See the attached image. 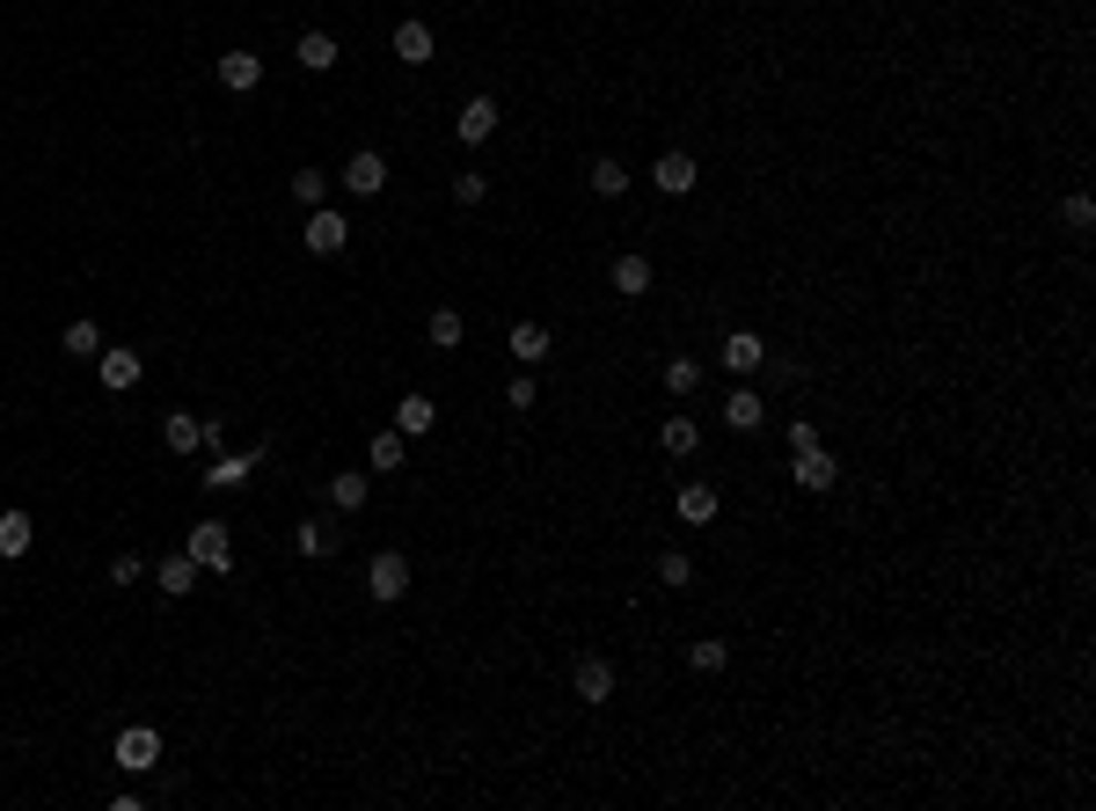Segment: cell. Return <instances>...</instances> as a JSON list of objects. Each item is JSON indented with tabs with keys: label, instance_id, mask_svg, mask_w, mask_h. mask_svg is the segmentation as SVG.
<instances>
[{
	"label": "cell",
	"instance_id": "obj_28",
	"mask_svg": "<svg viewBox=\"0 0 1096 811\" xmlns=\"http://www.w3.org/2000/svg\"><path fill=\"white\" fill-rule=\"evenodd\" d=\"M585 183H592V191H600V197H622V191H629V169H622V161H614V154H600V161H592V169H585Z\"/></svg>",
	"mask_w": 1096,
	"mask_h": 811
},
{
	"label": "cell",
	"instance_id": "obj_36",
	"mask_svg": "<svg viewBox=\"0 0 1096 811\" xmlns=\"http://www.w3.org/2000/svg\"><path fill=\"white\" fill-rule=\"evenodd\" d=\"M534 403H541V395H534V373L520 366V381H512V388H505V409H520V417H526V409H534Z\"/></svg>",
	"mask_w": 1096,
	"mask_h": 811
},
{
	"label": "cell",
	"instance_id": "obj_32",
	"mask_svg": "<svg viewBox=\"0 0 1096 811\" xmlns=\"http://www.w3.org/2000/svg\"><path fill=\"white\" fill-rule=\"evenodd\" d=\"M687 666H695V672H724V666H731V643L702 636V643H687Z\"/></svg>",
	"mask_w": 1096,
	"mask_h": 811
},
{
	"label": "cell",
	"instance_id": "obj_40",
	"mask_svg": "<svg viewBox=\"0 0 1096 811\" xmlns=\"http://www.w3.org/2000/svg\"><path fill=\"white\" fill-rule=\"evenodd\" d=\"M0 607H8V592H0Z\"/></svg>",
	"mask_w": 1096,
	"mask_h": 811
},
{
	"label": "cell",
	"instance_id": "obj_12",
	"mask_svg": "<svg viewBox=\"0 0 1096 811\" xmlns=\"http://www.w3.org/2000/svg\"><path fill=\"white\" fill-rule=\"evenodd\" d=\"M257 460H263V446H249V454H220L205 468V490H242V483L257 476Z\"/></svg>",
	"mask_w": 1096,
	"mask_h": 811
},
{
	"label": "cell",
	"instance_id": "obj_29",
	"mask_svg": "<svg viewBox=\"0 0 1096 811\" xmlns=\"http://www.w3.org/2000/svg\"><path fill=\"white\" fill-rule=\"evenodd\" d=\"M761 417H767V409H761V395H753V388H738V395L724 403V424H731V432H761Z\"/></svg>",
	"mask_w": 1096,
	"mask_h": 811
},
{
	"label": "cell",
	"instance_id": "obj_7",
	"mask_svg": "<svg viewBox=\"0 0 1096 811\" xmlns=\"http://www.w3.org/2000/svg\"><path fill=\"white\" fill-rule=\"evenodd\" d=\"M95 373H103L110 395H124V388H140V381H147V358L140 352H110V344H103V352H95Z\"/></svg>",
	"mask_w": 1096,
	"mask_h": 811
},
{
	"label": "cell",
	"instance_id": "obj_21",
	"mask_svg": "<svg viewBox=\"0 0 1096 811\" xmlns=\"http://www.w3.org/2000/svg\"><path fill=\"white\" fill-rule=\"evenodd\" d=\"M716 505H724V497H716L710 483H687V490L673 497V511L687 519V527H710V519H716Z\"/></svg>",
	"mask_w": 1096,
	"mask_h": 811
},
{
	"label": "cell",
	"instance_id": "obj_31",
	"mask_svg": "<svg viewBox=\"0 0 1096 811\" xmlns=\"http://www.w3.org/2000/svg\"><path fill=\"white\" fill-rule=\"evenodd\" d=\"M424 336H432L439 352H453V344H461V336H469V322L453 315V307H432V322H424Z\"/></svg>",
	"mask_w": 1096,
	"mask_h": 811
},
{
	"label": "cell",
	"instance_id": "obj_17",
	"mask_svg": "<svg viewBox=\"0 0 1096 811\" xmlns=\"http://www.w3.org/2000/svg\"><path fill=\"white\" fill-rule=\"evenodd\" d=\"M614 293H622V301H644L651 293V256H636V249H629V256H614Z\"/></svg>",
	"mask_w": 1096,
	"mask_h": 811
},
{
	"label": "cell",
	"instance_id": "obj_30",
	"mask_svg": "<svg viewBox=\"0 0 1096 811\" xmlns=\"http://www.w3.org/2000/svg\"><path fill=\"white\" fill-rule=\"evenodd\" d=\"M59 344H67V358H95V352H103V330H95V322H67V336H59Z\"/></svg>",
	"mask_w": 1096,
	"mask_h": 811
},
{
	"label": "cell",
	"instance_id": "obj_19",
	"mask_svg": "<svg viewBox=\"0 0 1096 811\" xmlns=\"http://www.w3.org/2000/svg\"><path fill=\"white\" fill-rule=\"evenodd\" d=\"M30 541H37V519H30V511H0V564L30 556Z\"/></svg>",
	"mask_w": 1096,
	"mask_h": 811
},
{
	"label": "cell",
	"instance_id": "obj_38",
	"mask_svg": "<svg viewBox=\"0 0 1096 811\" xmlns=\"http://www.w3.org/2000/svg\"><path fill=\"white\" fill-rule=\"evenodd\" d=\"M140 578H147L140 556H110V585H140Z\"/></svg>",
	"mask_w": 1096,
	"mask_h": 811
},
{
	"label": "cell",
	"instance_id": "obj_22",
	"mask_svg": "<svg viewBox=\"0 0 1096 811\" xmlns=\"http://www.w3.org/2000/svg\"><path fill=\"white\" fill-rule=\"evenodd\" d=\"M395 59H410V67H424V59H432V22L402 16V22H395Z\"/></svg>",
	"mask_w": 1096,
	"mask_h": 811
},
{
	"label": "cell",
	"instance_id": "obj_2",
	"mask_svg": "<svg viewBox=\"0 0 1096 811\" xmlns=\"http://www.w3.org/2000/svg\"><path fill=\"white\" fill-rule=\"evenodd\" d=\"M118 768L124 775H154L161 768V731L154 723H124L118 731Z\"/></svg>",
	"mask_w": 1096,
	"mask_h": 811
},
{
	"label": "cell",
	"instance_id": "obj_3",
	"mask_svg": "<svg viewBox=\"0 0 1096 811\" xmlns=\"http://www.w3.org/2000/svg\"><path fill=\"white\" fill-rule=\"evenodd\" d=\"M365 592H373L381 607H395L402 592H410V556H402V548H381V556L365 564Z\"/></svg>",
	"mask_w": 1096,
	"mask_h": 811
},
{
	"label": "cell",
	"instance_id": "obj_18",
	"mask_svg": "<svg viewBox=\"0 0 1096 811\" xmlns=\"http://www.w3.org/2000/svg\"><path fill=\"white\" fill-rule=\"evenodd\" d=\"M505 352L520 358L526 373L541 366V358H549V330H541V322H512V336H505Z\"/></svg>",
	"mask_w": 1096,
	"mask_h": 811
},
{
	"label": "cell",
	"instance_id": "obj_20",
	"mask_svg": "<svg viewBox=\"0 0 1096 811\" xmlns=\"http://www.w3.org/2000/svg\"><path fill=\"white\" fill-rule=\"evenodd\" d=\"M293 59H300V73H330L344 52H336V37H330V30H308V37L293 44Z\"/></svg>",
	"mask_w": 1096,
	"mask_h": 811
},
{
	"label": "cell",
	"instance_id": "obj_9",
	"mask_svg": "<svg viewBox=\"0 0 1096 811\" xmlns=\"http://www.w3.org/2000/svg\"><path fill=\"white\" fill-rule=\"evenodd\" d=\"M571 688H577V702H585V709H600V702H614V666H607V658H577V672H571Z\"/></svg>",
	"mask_w": 1096,
	"mask_h": 811
},
{
	"label": "cell",
	"instance_id": "obj_16",
	"mask_svg": "<svg viewBox=\"0 0 1096 811\" xmlns=\"http://www.w3.org/2000/svg\"><path fill=\"white\" fill-rule=\"evenodd\" d=\"M212 73H220V89H234V95L263 89V59H257V52H227V59H220Z\"/></svg>",
	"mask_w": 1096,
	"mask_h": 811
},
{
	"label": "cell",
	"instance_id": "obj_24",
	"mask_svg": "<svg viewBox=\"0 0 1096 811\" xmlns=\"http://www.w3.org/2000/svg\"><path fill=\"white\" fill-rule=\"evenodd\" d=\"M365 497H373L365 468H344V476H330V505H336V511H365Z\"/></svg>",
	"mask_w": 1096,
	"mask_h": 811
},
{
	"label": "cell",
	"instance_id": "obj_11",
	"mask_svg": "<svg viewBox=\"0 0 1096 811\" xmlns=\"http://www.w3.org/2000/svg\"><path fill=\"white\" fill-rule=\"evenodd\" d=\"M724 366L738 373V381H753V373L767 366V344H761V330H731V336H724Z\"/></svg>",
	"mask_w": 1096,
	"mask_h": 811
},
{
	"label": "cell",
	"instance_id": "obj_37",
	"mask_svg": "<svg viewBox=\"0 0 1096 811\" xmlns=\"http://www.w3.org/2000/svg\"><path fill=\"white\" fill-rule=\"evenodd\" d=\"M483 191H490V183L475 176V169H469V176H453V205H483Z\"/></svg>",
	"mask_w": 1096,
	"mask_h": 811
},
{
	"label": "cell",
	"instance_id": "obj_23",
	"mask_svg": "<svg viewBox=\"0 0 1096 811\" xmlns=\"http://www.w3.org/2000/svg\"><path fill=\"white\" fill-rule=\"evenodd\" d=\"M293 548L308 556V564H322V556H336V527H330V519H300V527H293Z\"/></svg>",
	"mask_w": 1096,
	"mask_h": 811
},
{
	"label": "cell",
	"instance_id": "obj_6",
	"mask_svg": "<svg viewBox=\"0 0 1096 811\" xmlns=\"http://www.w3.org/2000/svg\"><path fill=\"white\" fill-rule=\"evenodd\" d=\"M344 191H351V197H381V191H388V161L373 154V146H359V154L344 161Z\"/></svg>",
	"mask_w": 1096,
	"mask_h": 811
},
{
	"label": "cell",
	"instance_id": "obj_26",
	"mask_svg": "<svg viewBox=\"0 0 1096 811\" xmlns=\"http://www.w3.org/2000/svg\"><path fill=\"white\" fill-rule=\"evenodd\" d=\"M651 578H658L665 592H680V585H695V556H687V548H665V556H658V570H651Z\"/></svg>",
	"mask_w": 1096,
	"mask_h": 811
},
{
	"label": "cell",
	"instance_id": "obj_35",
	"mask_svg": "<svg viewBox=\"0 0 1096 811\" xmlns=\"http://www.w3.org/2000/svg\"><path fill=\"white\" fill-rule=\"evenodd\" d=\"M1060 220H1067V227H1075V234H1089V227H1096V205H1089V197L1075 191V197H1067V205H1060Z\"/></svg>",
	"mask_w": 1096,
	"mask_h": 811
},
{
	"label": "cell",
	"instance_id": "obj_5",
	"mask_svg": "<svg viewBox=\"0 0 1096 811\" xmlns=\"http://www.w3.org/2000/svg\"><path fill=\"white\" fill-rule=\"evenodd\" d=\"M490 132H497V95H469L461 118H453V140H461V146H483Z\"/></svg>",
	"mask_w": 1096,
	"mask_h": 811
},
{
	"label": "cell",
	"instance_id": "obj_39",
	"mask_svg": "<svg viewBox=\"0 0 1096 811\" xmlns=\"http://www.w3.org/2000/svg\"><path fill=\"white\" fill-rule=\"evenodd\" d=\"M804 446H818V424H812V417L790 424V454H804Z\"/></svg>",
	"mask_w": 1096,
	"mask_h": 811
},
{
	"label": "cell",
	"instance_id": "obj_8",
	"mask_svg": "<svg viewBox=\"0 0 1096 811\" xmlns=\"http://www.w3.org/2000/svg\"><path fill=\"white\" fill-rule=\"evenodd\" d=\"M790 483H797V490H834L841 468H834V454H826V446H804V454L790 460Z\"/></svg>",
	"mask_w": 1096,
	"mask_h": 811
},
{
	"label": "cell",
	"instance_id": "obj_10",
	"mask_svg": "<svg viewBox=\"0 0 1096 811\" xmlns=\"http://www.w3.org/2000/svg\"><path fill=\"white\" fill-rule=\"evenodd\" d=\"M651 183H658L665 197H687L702 183V169H695V154H658L651 161Z\"/></svg>",
	"mask_w": 1096,
	"mask_h": 811
},
{
	"label": "cell",
	"instance_id": "obj_34",
	"mask_svg": "<svg viewBox=\"0 0 1096 811\" xmlns=\"http://www.w3.org/2000/svg\"><path fill=\"white\" fill-rule=\"evenodd\" d=\"M293 197H300V205H330V176H322V169H300V176H293Z\"/></svg>",
	"mask_w": 1096,
	"mask_h": 811
},
{
	"label": "cell",
	"instance_id": "obj_27",
	"mask_svg": "<svg viewBox=\"0 0 1096 811\" xmlns=\"http://www.w3.org/2000/svg\"><path fill=\"white\" fill-rule=\"evenodd\" d=\"M410 460V439L402 432H373V446H365V468H402Z\"/></svg>",
	"mask_w": 1096,
	"mask_h": 811
},
{
	"label": "cell",
	"instance_id": "obj_15",
	"mask_svg": "<svg viewBox=\"0 0 1096 811\" xmlns=\"http://www.w3.org/2000/svg\"><path fill=\"white\" fill-rule=\"evenodd\" d=\"M432 424H439V403H432V395H418V388H410V395L395 403V432H402V439H424Z\"/></svg>",
	"mask_w": 1096,
	"mask_h": 811
},
{
	"label": "cell",
	"instance_id": "obj_25",
	"mask_svg": "<svg viewBox=\"0 0 1096 811\" xmlns=\"http://www.w3.org/2000/svg\"><path fill=\"white\" fill-rule=\"evenodd\" d=\"M658 446H665V454H673V460H687V454H695V446H702V424H695V417H665Z\"/></svg>",
	"mask_w": 1096,
	"mask_h": 811
},
{
	"label": "cell",
	"instance_id": "obj_4",
	"mask_svg": "<svg viewBox=\"0 0 1096 811\" xmlns=\"http://www.w3.org/2000/svg\"><path fill=\"white\" fill-rule=\"evenodd\" d=\"M300 242H308L314 256H344V249H351V220H344L336 205H314V212H308V234H300Z\"/></svg>",
	"mask_w": 1096,
	"mask_h": 811
},
{
	"label": "cell",
	"instance_id": "obj_1",
	"mask_svg": "<svg viewBox=\"0 0 1096 811\" xmlns=\"http://www.w3.org/2000/svg\"><path fill=\"white\" fill-rule=\"evenodd\" d=\"M183 548L198 556V570H234V534H227V519H198L191 534H183Z\"/></svg>",
	"mask_w": 1096,
	"mask_h": 811
},
{
	"label": "cell",
	"instance_id": "obj_14",
	"mask_svg": "<svg viewBox=\"0 0 1096 811\" xmlns=\"http://www.w3.org/2000/svg\"><path fill=\"white\" fill-rule=\"evenodd\" d=\"M161 446H169V454H198V446H205V417L169 409V417H161Z\"/></svg>",
	"mask_w": 1096,
	"mask_h": 811
},
{
	"label": "cell",
	"instance_id": "obj_33",
	"mask_svg": "<svg viewBox=\"0 0 1096 811\" xmlns=\"http://www.w3.org/2000/svg\"><path fill=\"white\" fill-rule=\"evenodd\" d=\"M702 388V358H673L665 366V395H695Z\"/></svg>",
	"mask_w": 1096,
	"mask_h": 811
},
{
	"label": "cell",
	"instance_id": "obj_13",
	"mask_svg": "<svg viewBox=\"0 0 1096 811\" xmlns=\"http://www.w3.org/2000/svg\"><path fill=\"white\" fill-rule=\"evenodd\" d=\"M154 585L169 592V600H183V592H198V556H191V548H175V556H161V564H154Z\"/></svg>",
	"mask_w": 1096,
	"mask_h": 811
}]
</instances>
